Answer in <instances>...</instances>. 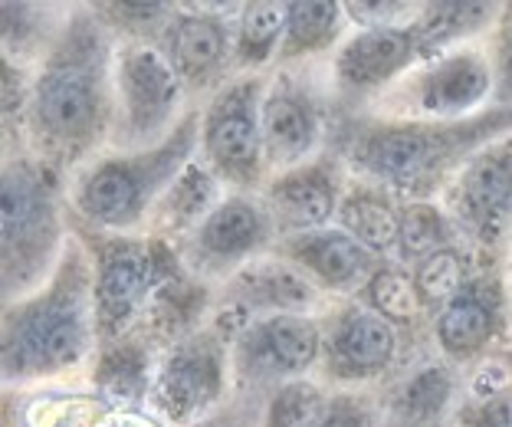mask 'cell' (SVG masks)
<instances>
[{"label": "cell", "mask_w": 512, "mask_h": 427, "mask_svg": "<svg viewBox=\"0 0 512 427\" xmlns=\"http://www.w3.org/2000/svg\"><path fill=\"white\" fill-rule=\"evenodd\" d=\"M115 46L119 40L106 30L92 4L69 10L60 40L33 69L20 152L43 158L66 178L109 152L115 122Z\"/></svg>", "instance_id": "6da1fadb"}, {"label": "cell", "mask_w": 512, "mask_h": 427, "mask_svg": "<svg viewBox=\"0 0 512 427\" xmlns=\"http://www.w3.org/2000/svg\"><path fill=\"white\" fill-rule=\"evenodd\" d=\"M506 135H512V106H490L457 122L355 112L342 115L329 148L342 155L352 178L375 181L401 201H440L460 168Z\"/></svg>", "instance_id": "7a4b0ae2"}, {"label": "cell", "mask_w": 512, "mask_h": 427, "mask_svg": "<svg viewBox=\"0 0 512 427\" xmlns=\"http://www.w3.org/2000/svg\"><path fill=\"white\" fill-rule=\"evenodd\" d=\"M99 352L92 257L83 234L73 237L53 276L37 293L4 306L0 329V372L7 391H43L89 375Z\"/></svg>", "instance_id": "3957f363"}, {"label": "cell", "mask_w": 512, "mask_h": 427, "mask_svg": "<svg viewBox=\"0 0 512 427\" xmlns=\"http://www.w3.org/2000/svg\"><path fill=\"white\" fill-rule=\"evenodd\" d=\"M197 148L201 106H191L165 142L132 152H102L69 175L66 201L73 221L99 234H145L161 194L197 158Z\"/></svg>", "instance_id": "277c9868"}, {"label": "cell", "mask_w": 512, "mask_h": 427, "mask_svg": "<svg viewBox=\"0 0 512 427\" xmlns=\"http://www.w3.org/2000/svg\"><path fill=\"white\" fill-rule=\"evenodd\" d=\"M69 178L30 152H4L0 171V293L4 306L50 280L73 237Z\"/></svg>", "instance_id": "5b68a950"}, {"label": "cell", "mask_w": 512, "mask_h": 427, "mask_svg": "<svg viewBox=\"0 0 512 427\" xmlns=\"http://www.w3.org/2000/svg\"><path fill=\"white\" fill-rule=\"evenodd\" d=\"M76 230L83 234L92 257L99 345L115 342L138 326L158 286L184 270L181 253L171 240L151 234H99L79 224Z\"/></svg>", "instance_id": "8992f818"}, {"label": "cell", "mask_w": 512, "mask_h": 427, "mask_svg": "<svg viewBox=\"0 0 512 427\" xmlns=\"http://www.w3.org/2000/svg\"><path fill=\"white\" fill-rule=\"evenodd\" d=\"M496 106V63L490 43L473 40L414 66L384 96L371 102L378 119L457 122Z\"/></svg>", "instance_id": "52a82bcc"}, {"label": "cell", "mask_w": 512, "mask_h": 427, "mask_svg": "<svg viewBox=\"0 0 512 427\" xmlns=\"http://www.w3.org/2000/svg\"><path fill=\"white\" fill-rule=\"evenodd\" d=\"M112 86L115 122L109 148H115V152H132V148L165 142L194 106L188 89H184L178 73L155 43L115 46Z\"/></svg>", "instance_id": "ba28073f"}, {"label": "cell", "mask_w": 512, "mask_h": 427, "mask_svg": "<svg viewBox=\"0 0 512 427\" xmlns=\"http://www.w3.org/2000/svg\"><path fill=\"white\" fill-rule=\"evenodd\" d=\"M234 398L230 336L211 319L161 352L148 411L168 427H191Z\"/></svg>", "instance_id": "9c48e42d"}, {"label": "cell", "mask_w": 512, "mask_h": 427, "mask_svg": "<svg viewBox=\"0 0 512 427\" xmlns=\"http://www.w3.org/2000/svg\"><path fill=\"white\" fill-rule=\"evenodd\" d=\"M270 73L234 76L211 99L201 102V148L204 161L230 191L256 194L270 178L263 155V92Z\"/></svg>", "instance_id": "30bf717a"}, {"label": "cell", "mask_w": 512, "mask_h": 427, "mask_svg": "<svg viewBox=\"0 0 512 427\" xmlns=\"http://www.w3.org/2000/svg\"><path fill=\"white\" fill-rule=\"evenodd\" d=\"M322 362V316L276 313L243 322L230 339L234 391L270 395L273 388L312 378Z\"/></svg>", "instance_id": "8fae6325"}, {"label": "cell", "mask_w": 512, "mask_h": 427, "mask_svg": "<svg viewBox=\"0 0 512 427\" xmlns=\"http://www.w3.org/2000/svg\"><path fill=\"white\" fill-rule=\"evenodd\" d=\"M404 332L358 299H335L322 313L319 382L329 388L388 385L401 368Z\"/></svg>", "instance_id": "7c38bea8"}, {"label": "cell", "mask_w": 512, "mask_h": 427, "mask_svg": "<svg viewBox=\"0 0 512 427\" xmlns=\"http://www.w3.org/2000/svg\"><path fill=\"white\" fill-rule=\"evenodd\" d=\"M430 342L440 359L470 368L496 345L512 342L509 257H493L463 290L427 319Z\"/></svg>", "instance_id": "4fadbf2b"}, {"label": "cell", "mask_w": 512, "mask_h": 427, "mask_svg": "<svg viewBox=\"0 0 512 427\" xmlns=\"http://www.w3.org/2000/svg\"><path fill=\"white\" fill-rule=\"evenodd\" d=\"M276 240V224L260 194L230 191L211 211V217L174 247H178L188 273L211 286H224L247 263L273 253Z\"/></svg>", "instance_id": "5bb4252c"}, {"label": "cell", "mask_w": 512, "mask_h": 427, "mask_svg": "<svg viewBox=\"0 0 512 427\" xmlns=\"http://www.w3.org/2000/svg\"><path fill=\"white\" fill-rule=\"evenodd\" d=\"M440 204L470 247L509 257L512 227V135L480 148L440 194Z\"/></svg>", "instance_id": "9a60e30c"}, {"label": "cell", "mask_w": 512, "mask_h": 427, "mask_svg": "<svg viewBox=\"0 0 512 427\" xmlns=\"http://www.w3.org/2000/svg\"><path fill=\"white\" fill-rule=\"evenodd\" d=\"M417 20L404 23V27L352 30L332 53L329 76L342 115L368 109L414 66H421V27H417Z\"/></svg>", "instance_id": "2e32d148"}, {"label": "cell", "mask_w": 512, "mask_h": 427, "mask_svg": "<svg viewBox=\"0 0 512 427\" xmlns=\"http://www.w3.org/2000/svg\"><path fill=\"white\" fill-rule=\"evenodd\" d=\"M260 125L270 175L296 168L329 148V109L302 69H273L266 79Z\"/></svg>", "instance_id": "e0dca14e"}, {"label": "cell", "mask_w": 512, "mask_h": 427, "mask_svg": "<svg viewBox=\"0 0 512 427\" xmlns=\"http://www.w3.org/2000/svg\"><path fill=\"white\" fill-rule=\"evenodd\" d=\"M237 10L178 7L155 43L188 89L194 106H201L227 79H234Z\"/></svg>", "instance_id": "ac0fdd59"}, {"label": "cell", "mask_w": 512, "mask_h": 427, "mask_svg": "<svg viewBox=\"0 0 512 427\" xmlns=\"http://www.w3.org/2000/svg\"><path fill=\"white\" fill-rule=\"evenodd\" d=\"M332 303L335 299L325 296L299 267L276 253H266L237 270L224 286H217V306L211 319L234 339L243 322L256 316H322Z\"/></svg>", "instance_id": "d6986e66"}, {"label": "cell", "mask_w": 512, "mask_h": 427, "mask_svg": "<svg viewBox=\"0 0 512 427\" xmlns=\"http://www.w3.org/2000/svg\"><path fill=\"white\" fill-rule=\"evenodd\" d=\"M348 181H352V171H348L342 155L325 148L296 168L270 175L256 194L270 211L276 234L293 237L335 224Z\"/></svg>", "instance_id": "ffe728a7"}, {"label": "cell", "mask_w": 512, "mask_h": 427, "mask_svg": "<svg viewBox=\"0 0 512 427\" xmlns=\"http://www.w3.org/2000/svg\"><path fill=\"white\" fill-rule=\"evenodd\" d=\"M273 253L299 267L329 299L358 296L362 286L371 280V273L384 263L375 253H368L355 237H348L339 224L279 237Z\"/></svg>", "instance_id": "44dd1931"}, {"label": "cell", "mask_w": 512, "mask_h": 427, "mask_svg": "<svg viewBox=\"0 0 512 427\" xmlns=\"http://www.w3.org/2000/svg\"><path fill=\"white\" fill-rule=\"evenodd\" d=\"M460 398L457 365L447 359H421L404 372H394L381 398V414L398 427H440L453 418Z\"/></svg>", "instance_id": "7402d4cb"}, {"label": "cell", "mask_w": 512, "mask_h": 427, "mask_svg": "<svg viewBox=\"0 0 512 427\" xmlns=\"http://www.w3.org/2000/svg\"><path fill=\"white\" fill-rule=\"evenodd\" d=\"M161 352L138 332L115 342H102L96 359L89 365L86 385L96 391L99 398H106L109 405L122 408H148L151 382H155Z\"/></svg>", "instance_id": "603a6c76"}, {"label": "cell", "mask_w": 512, "mask_h": 427, "mask_svg": "<svg viewBox=\"0 0 512 427\" xmlns=\"http://www.w3.org/2000/svg\"><path fill=\"white\" fill-rule=\"evenodd\" d=\"M20 427H168L148 408L109 405L96 391H37L30 405H20Z\"/></svg>", "instance_id": "cb8c5ba5"}, {"label": "cell", "mask_w": 512, "mask_h": 427, "mask_svg": "<svg viewBox=\"0 0 512 427\" xmlns=\"http://www.w3.org/2000/svg\"><path fill=\"white\" fill-rule=\"evenodd\" d=\"M227 194H230L227 184L220 181L201 158H194L191 165L171 181V188L161 194V201L155 204V211H151L145 234L181 244L184 237H191L194 230L211 217V211Z\"/></svg>", "instance_id": "d4e9b609"}, {"label": "cell", "mask_w": 512, "mask_h": 427, "mask_svg": "<svg viewBox=\"0 0 512 427\" xmlns=\"http://www.w3.org/2000/svg\"><path fill=\"white\" fill-rule=\"evenodd\" d=\"M348 237H355L378 260H398L401 244V198L375 181L352 178L335 217Z\"/></svg>", "instance_id": "484cf974"}, {"label": "cell", "mask_w": 512, "mask_h": 427, "mask_svg": "<svg viewBox=\"0 0 512 427\" xmlns=\"http://www.w3.org/2000/svg\"><path fill=\"white\" fill-rule=\"evenodd\" d=\"M352 20L339 0H289L286 4V37L279 50L276 69L306 66L322 53H335L352 30Z\"/></svg>", "instance_id": "4316f807"}, {"label": "cell", "mask_w": 512, "mask_h": 427, "mask_svg": "<svg viewBox=\"0 0 512 427\" xmlns=\"http://www.w3.org/2000/svg\"><path fill=\"white\" fill-rule=\"evenodd\" d=\"M506 4H486V0H437L421 10V63L434 56L457 50L463 43L483 40V33L496 30Z\"/></svg>", "instance_id": "83f0119b"}, {"label": "cell", "mask_w": 512, "mask_h": 427, "mask_svg": "<svg viewBox=\"0 0 512 427\" xmlns=\"http://www.w3.org/2000/svg\"><path fill=\"white\" fill-rule=\"evenodd\" d=\"M69 10L73 7L17 4V0L0 4V46H4V60L37 69L43 63V56L53 50V43L60 40Z\"/></svg>", "instance_id": "f1b7e54d"}, {"label": "cell", "mask_w": 512, "mask_h": 427, "mask_svg": "<svg viewBox=\"0 0 512 427\" xmlns=\"http://www.w3.org/2000/svg\"><path fill=\"white\" fill-rule=\"evenodd\" d=\"M286 37V4L250 0L234 23V76L273 73Z\"/></svg>", "instance_id": "f546056e"}, {"label": "cell", "mask_w": 512, "mask_h": 427, "mask_svg": "<svg viewBox=\"0 0 512 427\" xmlns=\"http://www.w3.org/2000/svg\"><path fill=\"white\" fill-rule=\"evenodd\" d=\"M486 260H493V253H483L470 247L467 240L460 244H450L444 250H434L430 257L417 260L411 273H414V283H417V293H421V303L427 309V319L437 313L447 299L457 296L463 286H467L476 270L483 267Z\"/></svg>", "instance_id": "4dcf8cb0"}, {"label": "cell", "mask_w": 512, "mask_h": 427, "mask_svg": "<svg viewBox=\"0 0 512 427\" xmlns=\"http://www.w3.org/2000/svg\"><path fill=\"white\" fill-rule=\"evenodd\" d=\"M358 303H365L371 313H378L381 319L394 322L401 332L421 326L427 319V309L417 293L414 273L411 267H404L398 260H384L381 267L371 273V280L362 286V293L352 296Z\"/></svg>", "instance_id": "1f68e13d"}, {"label": "cell", "mask_w": 512, "mask_h": 427, "mask_svg": "<svg viewBox=\"0 0 512 427\" xmlns=\"http://www.w3.org/2000/svg\"><path fill=\"white\" fill-rule=\"evenodd\" d=\"M460 230L450 221L440 201H401V244L398 263L414 267L417 260L430 257L434 250L460 244Z\"/></svg>", "instance_id": "d6a6232c"}, {"label": "cell", "mask_w": 512, "mask_h": 427, "mask_svg": "<svg viewBox=\"0 0 512 427\" xmlns=\"http://www.w3.org/2000/svg\"><path fill=\"white\" fill-rule=\"evenodd\" d=\"M332 388L319 378H296L266 395L260 427H316L329 405Z\"/></svg>", "instance_id": "836d02e7"}, {"label": "cell", "mask_w": 512, "mask_h": 427, "mask_svg": "<svg viewBox=\"0 0 512 427\" xmlns=\"http://www.w3.org/2000/svg\"><path fill=\"white\" fill-rule=\"evenodd\" d=\"M99 20L119 43H158L161 30L168 27L178 4H92Z\"/></svg>", "instance_id": "e575fe53"}, {"label": "cell", "mask_w": 512, "mask_h": 427, "mask_svg": "<svg viewBox=\"0 0 512 427\" xmlns=\"http://www.w3.org/2000/svg\"><path fill=\"white\" fill-rule=\"evenodd\" d=\"M467 401H490L512 395V342L496 345L467 368Z\"/></svg>", "instance_id": "d590c367"}, {"label": "cell", "mask_w": 512, "mask_h": 427, "mask_svg": "<svg viewBox=\"0 0 512 427\" xmlns=\"http://www.w3.org/2000/svg\"><path fill=\"white\" fill-rule=\"evenodd\" d=\"M316 427H381V405L368 388H332Z\"/></svg>", "instance_id": "8d00e7d4"}, {"label": "cell", "mask_w": 512, "mask_h": 427, "mask_svg": "<svg viewBox=\"0 0 512 427\" xmlns=\"http://www.w3.org/2000/svg\"><path fill=\"white\" fill-rule=\"evenodd\" d=\"M424 4H404V0H345V14L352 30L371 27H404L421 17Z\"/></svg>", "instance_id": "74e56055"}, {"label": "cell", "mask_w": 512, "mask_h": 427, "mask_svg": "<svg viewBox=\"0 0 512 427\" xmlns=\"http://www.w3.org/2000/svg\"><path fill=\"white\" fill-rule=\"evenodd\" d=\"M266 408V395H243L234 391V398L224 401L214 414H207L204 421H197L191 427H260Z\"/></svg>", "instance_id": "f35d334b"}, {"label": "cell", "mask_w": 512, "mask_h": 427, "mask_svg": "<svg viewBox=\"0 0 512 427\" xmlns=\"http://www.w3.org/2000/svg\"><path fill=\"white\" fill-rule=\"evenodd\" d=\"M493 63H496V106H512V4H506L493 30Z\"/></svg>", "instance_id": "ab89813d"}, {"label": "cell", "mask_w": 512, "mask_h": 427, "mask_svg": "<svg viewBox=\"0 0 512 427\" xmlns=\"http://www.w3.org/2000/svg\"><path fill=\"white\" fill-rule=\"evenodd\" d=\"M450 427H512V395L490 401H460Z\"/></svg>", "instance_id": "60d3db41"}, {"label": "cell", "mask_w": 512, "mask_h": 427, "mask_svg": "<svg viewBox=\"0 0 512 427\" xmlns=\"http://www.w3.org/2000/svg\"><path fill=\"white\" fill-rule=\"evenodd\" d=\"M509 306H512V257H509Z\"/></svg>", "instance_id": "b9f144b4"}, {"label": "cell", "mask_w": 512, "mask_h": 427, "mask_svg": "<svg viewBox=\"0 0 512 427\" xmlns=\"http://www.w3.org/2000/svg\"><path fill=\"white\" fill-rule=\"evenodd\" d=\"M509 257H512V227H509Z\"/></svg>", "instance_id": "7bdbcfd3"}]
</instances>
